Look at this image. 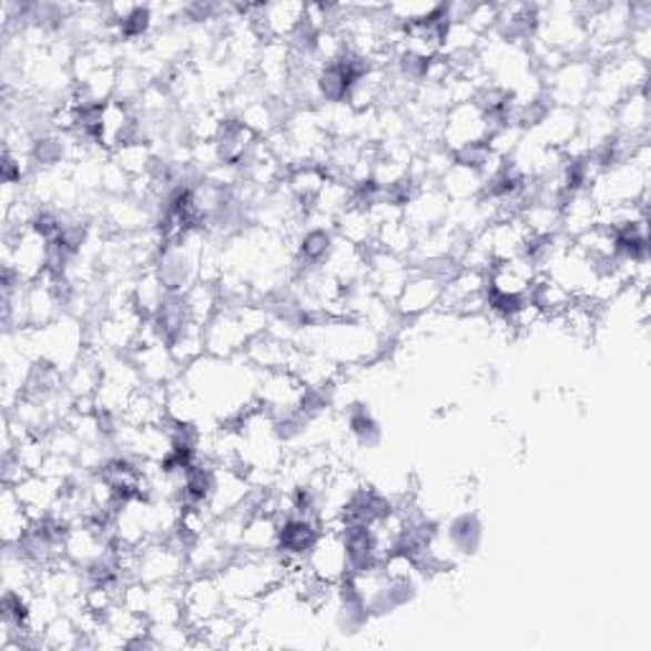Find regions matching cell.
<instances>
[{
	"mask_svg": "<svg viewBox=\"0 0 651 651\" xmlns=\"http://www.w3.org/2000/svg\"><path fill=\"white\" fill-rule=\"evenodd\" d=\"M250 342H253V336L247 334V328L245 324H242L234 303L222 301V308L216 311L210 324L204 326L206 354L220 359H234L245 354Z\"/></svg>",
	"mask_w": 651,
	"mask_h": 651,
	"instance_id": "obj_4",
	"label": "cell"
},
{
	"mask_svg": "<svg viewBox=\"0 0 651 651\" xmlns=\"http://www.w3.org/2000/svg\"><path fill=\"white\" fill-rule=\"evenodd\" d=\"M649 120H651V110H649L647 90H637L627 94V98L613 108L616 135L649 138Z\"/></svg>",
	"mask_w": 651,
	"mask_h": 651,
	"instance_id": "obj_12",
	"label": "cell"
},
{
	"mask_svg": "<svg viewBox=\"0 0 651 651\" xmlns=\"http://www.w3.org/2000/svg\"><path fill=\"white\" fill-rule=\"evenodd\" d=\"M130 359L135 362L138 372L145 385L151 387H169L171 382L181 377V364L173 359L169 342H148L138 344L133 352H130Z\"/></svg>",
	"mask_w": 651,
	"mask_h": 651,
	"instance_id": "obj_7",
	"label": "cell"
},
{
	"mask_svg": "<svg viewBox=\"0 0 651 651\" xmlns=\"http://www.w3.org/2000/svg\"><path fill=\"white\" fill-rule=\"evenodd\" d=\"M298 357H301L298 346L285 342V338L273 336L271 332L255 336L245 349V359L260 372H277V369L293 372Z\"/></svg>",
	"mask_w": 651,
	"mask_h": 651,
	"instance_id": "obj_8",
	"label": "cell"
},
{
	"mask_svg": "<svg viewBox=\"0 0 651 651\" xmlns=\"http://www.w3.org/2000/svg\"><path fill=\"white\" fill-rule=\"evenodd\" d=\"M181 601H184V623L191 631H196L224 611L227 598H224V590L216 576H189L184 580Z\"/></svg>",
	"mask_w": 651,
	"mask_h": 651,
	"instance_id": "obj_5",
	"label": "cell"
},
{
	"mask_svg": "<svg viewBox=\"0 0 651 651\" xmlns=\"http://www.w3.org/2000/svg\"><path fill=\"white\" fill-rule=\"evenodd\" d=\"M494 130L491 118L486 115V110L479 102H461L446 110L443 115V130H440V145L448 148L450 153L464 151L468 145L486 143Z\"/></svg>",
	"mask_w": 651,
	"mask_h": 651,
	"instance_id": "obj_2",
	"label": "cell"
},
{
	"mask_svg": "<svg viewBox=\"0 0 651 651\" xmlns=\"http://www.w3.org/2000/svg\"><path fill=\"white\" fill-rule=\"evenodd\" d=\"M184 295V303H186V314L191 318V324H199V326H206L212 321V316L216 311L222 308V291H220V283H204L199 281L191 285V288Z\"/></svg>",
	"mask_w": 651,
	"mask_h": 651,
	"instance_id": "obj_15",
	"label": "cell"
},
{
	"mask_svg": "<svg viewBox=\"0 0 651 651\" xmlns=\"http://www.w3.org/2000/svg\"><path fill=\"white\" fill-rule=\"evenodd\" d=\"M446 532L458 550V555H474L476 550H479L481 537H484L481 522L474 511H464V515L450 519V522L446 525Z\"/></svg>",
	"mask_w": 651,
	"mask_h": 651,
	"instance_id": "obj_16",
	"label": "cell"
},
{
	"mask_svg": "<svg viewBox=\"0 0 651 651\" xmlns=\"http://www.w3.org/2000/svg\"><path fill=\"white\" fill-rule=\"evenodd\" d=\"M596 64L588 57L568 59L566 64L545 77V100L547 105L583 110L588 94L593 90Z\"/></svg>",
	"mask_w": 651,
	"mask_h": 651,
	"instance_id": "obj_1",
	"label": "cell"
},
{
	"mask_svg": "<svg viewBox=\"0 0 651 651\" xmlns=\"http://www.w3.org/2000/svg\"><path fill=\"white\" fill-rule=\"evenodd\" d=\"M277 547H281V519L265 515V511H253L242 529L240 552L267 555L275 552Z\"/></svg>",
	"mask_w": 651,
	"mask_h": 651,
	"instance_id": "obj_11",
	"label": "cell"
},
{
	"mask_svg": "<svg viewBox=\"0 0 651 651\" xmlns=\"http://www.w3.org/2000/svg\"><path fill=\"white\" fill-rule=\"evenodd\" d=\"M598 224V206L588 191H572L560 204V234L568 240H578L580 234L593 230Z\"/></svg>",
	"mask_w": 651,
	"mask_h": 651,
	"instance_id": "obj_10",
	"label": "cell"
},
{
	"mask_svg": "<svg viewBox=\"0 0 651 651\" xmlns=\"http://www.w3.org/2000/svg\"><path fill=\"white\" fill-rule=\"evenodd\" d=\"M334 232H336L338 240L349 242V245L359 247V250H364V253H367V250L375 247L377 222H375V216H372L369 206L354 202L349 210L338 216L336 224H334Z\"/></svg>",
	"mask_w": 651,
	"mask_h": 651,
	"instance_id": "obj_9",
	"label": "cell"
},
{
	"mask_svg": "<svg viewBox=\"0 0 651 651\" xmlns=\"http://www.w3.org/2000/svg\"><path fill=\"white\" fill-rule=\"evenodd\" d=\"M443 288H446V281L436 273L425 271H413L410 281L405 283L403 293L397 295L395 311L403 321H415L430 311H438Z\"/></svg>",
	"mask_w": 651,
	"mask_h": 651,
	"instance_id": "obj_6",
	"label": "cell"
},
{
	"mask_svg": "<svg viewBox=\"0 0 651 651\" xmlns=\"http://www.w3.org/2000/svg\"><path fill=\"white\" fill-rule=\"evenodd\" d=\"M306 566L314 572L318 580H324L328 586L344 583L352 576V562L349 552H346L344 542V529L338 527H324L321 529L318 540L306 552Z\"/></svg>",
	"mask_w": 651,
	"mask_h": 651,
	"instance_id": "obj_3",
	"label": "cell"
},
{
	"mask_svg": "<svg viewBox=\"0 0 651 651\" xmlns=\"http://www.w3.org/2000/svg\"><path fill=\"white\" fill-rule=\"evenodd\" d=\"M438 186L450 204H466V202H474V199H481L486 181L479 171L454 161V166L440 176Z\"/></svg>",
	"mask_w": 651,
	"mask_h": 651,
	"instance_id": "obj_13",
	"label": "cell"
},
{
	"mask_svg": "<svg viewBox=\"0 0 651 651\" xmlns=\"http://www.w3.org/2000/svg\"><path fill=\"white\" fill-rule=\"evenodd\" d=\"M31 527H33V519L21 505L19 494L13 491V486H6L3 501H0V529H3V545H21Z\"/></svg>",
	"mask_w": 651,
	"mask_h": 651,
	"instance_id": "obj_14",
	"label": "cell"
}]
</instances>
